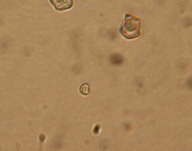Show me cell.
<instances>
[{"label": "cell", "mask_w": 192, "mask_h": 151, "mask_svg": "<svg viewBox=\"0 0 192 151\" xmlns=\"http://www.w3.org/2000/svg\"><path fill=\"white\" fill-rule=\"evenodd\" d=\"M141 22L140 19L129 14H126L120 27L119 32L127 40L138 37L141 34Z\"/></svg>", "instance_id": "cell-1"}, {"label": "cell", "mask_w": 192, "mask_h": 151, "mask_svg": "<svg viewBox=\"0 0 192 151\" xmlns=\"http://www.w3.org/2000/svg\"><path fill=\"white\" fill-rule=\"evenodd\" d=\"M50 3L58 11L68 10L72 7L73 0H49Z\"/></svg>", "instance_id": "cell-2"}, {"label": "cell", "mask_w": 192, "mask_h": 151, "mask_svg": "<svg viewBox=\"0 0 192 151\" xmlns=\"http://www.w3.org/2000/svg\"><path fill=\"white\" fill-rule=\"evenodd\" d=\"M110 61L114 65H120L123 63V58L121 55L118 54H114L110 57Z\"/></svg>", "instance_id": "cell-3"}, {"label": "cell", "mask_w": 192, "mask_h": 151, "mask_svg": "<svg viewBox=\"0 0 192 151\" xmlns=\"http://www.w3.org/2000/svg\"><path fill=\"white\" fill-rule=\"evenodd\" d=\"M80 91L81 94L87 95L90 92V86L87 83L82 84L80 88Z\"/></svg>", "instance_id": "cell-4"}, {"label": "cell", "mask_w": 192, "mask_h": 151, "mask_svg": "<svg viewBox=\"0 0 192 151\" xmlns=\"http://www.w3.org/2000/svg\"><path fill=\"white\" fill-rule=\"evenodd\" d=\"M100 129V127L99 126H96V127H95V128L94 129V133H96V134H97V133H98Z\"/></svg>", "instance_id": "cell-5"}, {"label": "cell", "mask_w": 192, "mask_h": 151, "mask_svg": "<svg viewBox=\"0 0 192 151\" xmlns=\"http://www.w3.org/2000/svg\"><path fill=\"white\" fill-rule=\"evenodd\" d=\"M45 136H44V135H40V140L41 141V142H43V141L44 140V139H45Z\"/></svg>", "instance_id": "cell-6"}]
</instances>
